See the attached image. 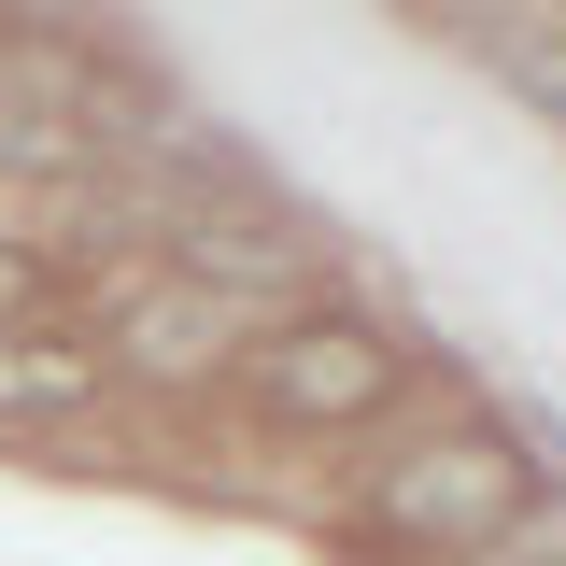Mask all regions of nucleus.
Wrapping results in <instances>:
<instances>
[{
  "label": "nucleus",
  "instance_id": "6",
  "mask_svg": "<svg viewBox=\"0 0 566 566\" xmlns=\"http://www.w3.org/2000/svg\"><path fill=\"white\" fill-rule=\"evenodd\" d=\"M85 397H99V340H43V326L0 340V411H85Z\"/></svg>",
  "mask_w": 566,
  "mask_h": 566
},
{
  "label": "nucleus",
  "instance_id": "1",
  "mask_svg": "<svg viewBox=\"0 0 566 566\" xmlns=\"http://www.w3.org/2000/svg\"><path fill=\"white\" fill-rule=\"evenodd\" d=\"M524 510H538V453H510L495 424L411 439V453L382 468V524H397V538H424V553H495Z\"/></svg>",
  "mask_w": 566,
  "mask_h": 566
},
{
  "label": "nucleus",
  "instance_id": "5",
  "mask_svg": "<svg viewBox=\"0 0 566 566\" xmlns=\"http://www.w3.org/2000/svg\"><path fill=\"white\" fill-rule=\"evenodd\" d=\"M114 156H99V128L71 114L57 85H14L0 99V185H99Z\"/></svg>",
  "mask_w": 566,
  "mask_h": 566
},
{
  "label": "nucleus",
  "instance_id": "7",
  "mask_svg": "<svg viewBox=\"0 0 566 566\" xmlns=\"http://www.w3.org/2000/svg\"><path fill=\"white\" fill-rule=\"evenodd\" d=\"M43 312H57V270H43L29 241H0V340H14V326H43Z\"/></svg>",
  "mask_w": 566,
  "mask_h": 566
},
{
  "label": "nucleus",
  "instance_id": "2",
  "mask_svg": "<svg viewBox=\"0 0 566 566\" xmlns=\"http://www.w3.org/2000/svg\"><path fill=\"white\" fill-rule=\"evenodd\" d=\"M397 382H411V354L382 340L368 312H297V326L255 354V397H270L283 424H382Z\"/></svg>",
  "mask_w": 566,
  "mask_h": 566
},
{
  "label": "nucleus",
  "instance_id": "3",
  "mask_svg": "<svg viewBox=\"0 0 566 566\" xmlns=\"http://www.w3.org/2000/svg\"><path fill=\"white\" fill-rule=\"evenodd\" d=\"M156 241H170V283H199V297H297V241L283 227H241V212H199V199H156Z\"/></svg>",
  "mask_w": 566,
  "mask_h": 566
},
{
  "label": "nucleus",
  "instance_id": "4",
  "mask_svg": "<svg viewBox=\"0 0 566 566\" xmlns=\"http://www.w3.org/2000/svg\"><path fill=\"white\" fill-rule=\"evenodd\" d=\"M227 340H241V312L227 297H199V283H142L128 312H114V354L128 368H156V382H212L227 368ZM99 354V368H114Z\"/></svg>",
  "mask_w": 566,
  "mask_h": 566
}]
</instances>
